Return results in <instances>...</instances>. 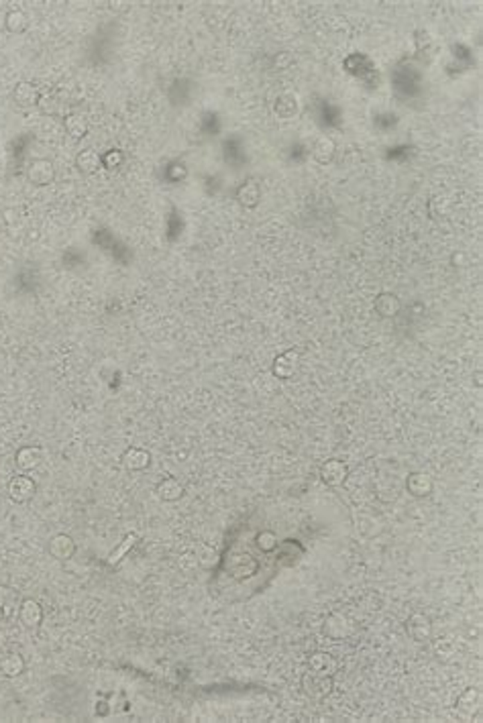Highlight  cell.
<instances>
[{
    "label": "cell",
    "instance_id": "6",
    "mask_svg": "<svg viewBox=\"0 0 483 723\" xmlns=\"http://www.w3.org/2000/svg\"><path fill=\"white\" fill-rule=\"evenodd\" d=\"M406 632H408L410 638H412L414 642H418V644L428 642V640H432V632H435L432 619L426 614L416 612V614H412L408 619H406Z\"/></svg>",
    "mask_w": 483,
    "mask_h": 723
},
{
    "label": "cell",
    "instance_id": "28",
    "mask_svg": "<svg viewBox=\"0 0 483 723\" xmlns=\"http://www.w3.org/2000/svg\"><path fill=\"white\" fill-rule=\"evenodd\" d=\"M37 109L43 112V114H57L60 112V102L53 98V96H43L41 94V100H39V104H37Z\"/></svg>",
    "mask_w": 483,
    "mask_h": 723
},
{
    "label": "cell",
    "instance_id": "27",
    "mask_svg": "<svg viewBox=\"0 0 483 723\" xmlns=\"http://www.w3.org/2000/svg\"><path fill=\"white\" fill-rule=\"evenodd\" d=\"M122 161H125V153L120 149H111L107 155H102V167H107L111 172L116 170V167H120Z\"/></svg>",
    "mask_w": 483,
    "mask_h": 723
},
{
    "label": "cell",
    "instance_id": "4",
    "mask_svg": "<svg viewBox=\"0 0 483 723\" xmlns=\"http://www.w3.org/2000/svg\"><path fill=\"white\" fill-rule=\"evenodd\" d=\"M8 497L15 502V504H29L35 495H37V483L33 477H29L27 473H21V475H15L10 481H8Z\"/></svg>",
    "mask_w": 483,
    "mask_h": 723
},
{
    "label": "cell",
    "instance_id": "2",
    "mask_svg": "<svg viewBox=\"0 0 483 723\" xmlns=\"http://www.w3.org/2000/svg\"><path fill=\"white\" fill-rule=\"evenodd\" d=\"M357 632V625L355 621L345 614H329L327 619L322 621V634L329 638V640H335V642H340V640H347L351 638L353 634Z\"/></svg>",
    "mask_w": 483,
    "mask_h": 723
},
{
    "label": "cell",
    "instance_id": "5",
    "mask_svg": "<svg viewBox=\"0 0 483 723\" xmlns=\"http://www.w3.org/2000/svg\"><path fill=\"white\" fill-rule=\"evenodd\" d=\"M27 180L31 181L33 185L37 187H45L49 183H53L55 180V165L51 159H45V157H39V159H33L27 167Z\"/></svg>",
    "mask_w": 483,
    "mask_h": 723
},
{
    "label": "cell",
    "instance_id": "19",
    "mask_svg": "<svg viewBox=\"0 0 483 723\" xmlns=\"http://www.w3.org/2000/svg\"><path fill=\"white\" fill-rule=\"evenodd\" d=\"M480 703H482V693H480V688L467 687L459 697H457L455 707H457V711H459L461 715L471 717V715L477 711Z\"/></svg>",
    "mask_w": 483,
    "mask_h": 723
},
{
    "label": "cell",
    "instance_id": "1",
    "mask_svg": "<svg viewBox=\"0 0 483 723\" xmlns=\"http://www.w3.org/2000/svg\"><path fill=\"white\" fill-rule=\"evenodd\" d=\"M300 687H302V693L312 699V701H325L333 688H335V679L331 675H322V672H316V670H310L302 675V681H300Z\"/></svg>",
    "mask_w": 483,
    "mask_h": 723
},
{
    "label": "cell",
    "instance_id": "11",
    "mask_svg": "<svg viewBox=\"0 0 483 723\" xmlns=\"http://www.w3.org/2000/svg\"><path fill=\"white\" fill-rule=\"evenodd\" d=\"M75 550H78V546H75L74 538H72V536H68V534H55V536L49 540V544H47V552H49V556H51V558H55V560H60V562H68V560H72V558H74Z\"/></svg>",
    "mask_w": 483,
    "mask_h": 723
},
{
    "label": "cell",
    "instance_id": "17",
    "mask_svg": "<svg viewBox=\"0 0 483 723\" xmlns=\"http://www.w3.org/2000/svg\"><path fill=\"white\" fill-rule=\"evenodd\" d=\"M19 621L25 630H37L43 621V607L35 599H25L19 607Z\"/></svg>",
    "mask_w": 483,
    "mask_h": 723
},
{
    "label": "cell",
    "instance_id": "10",
    "mask_svg": "<svg viewBox=\"0 0 483 723\" xmlns=\"http://www.w3.org/2000/svg\"><path fill=\"white\" fill-rule=\"evenodd\" d=\"M120 465L129 473L147 470L149 465H151V452H149L147 448H141V446H129L120 455Z\"/></svg>",
    "mask_w": 483,
    "mask_h": 723
},
{
    "label": "cell",
    "instance_id": "7",
    "mask_svg": "<svg viewBox=\"0 0 483 723\" xmlns=\"http://www.w3.org/2000/svg\"><path fill=\"white\" fill-rule=\"evenodd\" d=\"M406 491L414 500H424L435 491V479L424 470H412L406 477Z\"/></svg>",
    "mask_w": 483,
    "mask_h": 723
},
{
    "label": "cell",
    "instance_id": "13",
    "mask_svg": "<svg viewBox=\"0 0 483 723\" xmlns=\"http://www.w3.org/2000/svg\"><path fill=\"white\" fill-rule=\"evenodd\" d=\"M12 100L19 109H33L41 100V92L31 82H19L12 90Z\"/></svg>",
    "mask_w": 483,
    "mask_h": 723
},
{
    "label": "cell",
    "instance_id": "26",
    "mask_svg": "<svg viewBox=\"0 0 483 723\" xmlns=\"http://www.w3.org/2000/svg\"><path fill=\"white\" fill-rule=\"evenodd\" d=\"M255 544H257V548H259L261 552H265V554L273 552L277 548V536L271 530H263V532H259L255 536Z\"/></svg>",
    "mask_w": 483,
    "mask_h": 723
},
{
    "label": "cell",
    "instance_id": "14",
    "mask_svg": "<svg viewBox=\"0 0 483 723\" xmlns=\"http://www.w3.org/2000/svg\"><path fill=\"white\" fill-rule=\"evenodd\" d=\"M235 198L243 208L253 210L261 204V185L255 180H245L237 187Z\"/></svg>",
    "mask_w": 483,
    "mask_h": 723
},
{
    "label": "cell",
    "instance_id": "18",
    "mask_svg": "<svg viewBox=\"0 0 483 723\" xmlns=\"http://www.w3.org/2000/svg\"><path fill=\"white\" fill-rule=\"evenodd\" d=\"M300 112V102H298L296 94L292 92H284L275 98L273 102V114L282 120H292Z\"/></svg>",
    "mask_w": 483,
    "mask_h": 723
},
{
    "label": "cell",
    "instance_id": "25",
    "mask_svg": "<svg viewBox=\"0 0 483 723\" xmlns=\"http://www.w3.org/2000/svg\"><path fill=\"white\" fill-rule=\"evenodd\" d=\"M64 129L72 139H84L90 131V125L82 114H68L64 120Z\"/></svg>",
    "mask_w": 483,
    "mask_h": 723
},
{
    "label": "cell",
    "instance_id": "30",
    "mask_svg": "<svg viewBox=\"0 0 483 723\" xmlns=\"http://www.w3.org/2000/svg\"><path fill=\"white\" fill-rule=\"evenodd\" d=\"M467 261H469V257H467L465 251H455V253L450 255V265L453 267H465Z\"/></svg>",
    "mask_w": 483,
    "mask_h": 723
},
{
    "label": "cell",
    "instance_id": "8",
    "mask_svg": "<svg viewBox=\"0 0 483 723\" xmlns=\"http://www.w3.org/2000/svg\"><path fill=\"white\" fill-rule=\"evenodd\" d=\"M320 479L329 487H343L349 479V467L340 459H329L320 465Z\"/></svg>",
    "mask_w": 483,
    "mask_h": 723
},
{
    "label": "cell",
    "instance_id": "23",
    "mask_svg": "<svg viewBox=\"0 0 483 723\" xmlns=\"http://www.w3.org/2000/svg\"><path fill=\"white\" fill-rule=\"evenodd\" d=\"M4 27H6V31L8 33H12V35H23V33H27L29 31V27H31V21H29V15L25 12V10H10V12H6V17H4Z\"/></svg>",
    "mask_w": 483,
    "mask_h": 723
},
{
    "label": "cell",
    "instance_id": "29",
    "mask_svg": "<svg viewBox=\"0 0 483 723\" xmlns=\"http://www.w3.org/2000/svg\"><path fill=\"white\" fill-rule=\"evenodd\" d=\"M457 652V644L450 640V638H443L441 642H437V654L443 656V658H448Z\"/></svg>",
    "mask_w": 483,
    "mask_h": 723
},
{
    "label": "cell",
    "instance_id": "22",
    "mask_svg": "<svg viewBox=\"0 0 483 723\" xmlns=\"http://www.w3.org/2000/svg\"><path fill=\"white\" fill-rule=\"evenodd\" d=\"M310 153H312V159H314L316 163H320V165L331 163L336 153L335 139H333V137H327V135L318 137V139L312 143V151H310Z\"/></svg>",
    "mask_w": 483,
    "mask_h": 723
},
{
    "label": "cell",
    "instance_id": "3",
    "mask_svg": "<svg viewBox=\"0 0 483 723\" xmlns=\"http://www.w3.org/2000/svg\"><path fill=\"white\" fill-rule=\"evenodd\" d=\"M300 363H302V355L296 349H288L284 353H280L273 363H271V373L275 379L280 381H290L294 379L300 371Z\"/></svg>",
    "mask_w": 483,
    "mask_h": 723
},
{
    "label": "cell",
    "instance_id": "32",
    "mask_svg": "<svg viewBox=\"0 0 483 723\" xmlns=\"http://www.w3.org/2000/svg\"><path fill=\"white\" fill-rule=\"evenodd\" d=\"M0 621H2V610H0Z\"/></svg>",
    "mask_w": 483,
    "mask_h": 723
},
{
    "label": "cell",
    "instance_id": "12",
    "mask_svg": "<svg viewBox=\"0 0 483 723\" xmlns=\"http://www.w3.org/2000/svg\"><path fill=\"white\" fill-rule=\"evenodd\" d=\"M43 463V450L35 444H25L15 452V465L23 473H31L41 467Z\"/></svg>",
    "mask_w": 483,
    "mask_h": 723
},
{
    "label": "cell",
    "instance_id": "21",
    "mask_svg": "<svg viewBox=\"0 0 483 723\" xmlns=\"http://www.w3.org/2000/svg\"><path fill=\"white\" fill-rule=\"evenodd\" d=\"M25 658L19 652H8L0 658V675L4 679H17L25 672Z\"/></svg>",
    "mask_w": 483,
    "mask_h": 723
},
{
    "label": "cell",
    "instance_id": "24",
    "mask_svg": "<svg viewBox=\"0 0 483 723\" xmlns=\"http://www.w3.org/2000/svg\"><path fill=\"white\" fill-rule=\"evenodd\" d=\"M137 542H139V536L135 534V532H131V534H127L122 540H120V544L112 550L111 554H109V558H107V565L109 567H116V565H120L122 562V558H127V554L137 546Z\"/></svg>",
    "mask_w": 483,
    "mask_h": 723
},
{
    "label": "cell",
    "instance_id": "16",
    "mask_svg": "<svg viewBox=\"0 0 483 723\" xmlns=\"http://www.w3.org/2000/svg\"><path fill=\"white\" fill-rule=\"evenodd\" d=\"M155 493L161 502H167V504H174V502H180L186 493V487L176 479V477H165L161 479L157 485H155Z\"/></svg>",
    "mask_w": 483,
    "mask_h": 723
},
{
    "label": "cell",
    "instance_id": "31",
    "mask_svg": "<svg viewBox=\"0 0 483 723\" xmlns=\"http://www.w3.org/2000/svg\"><path fill=\"white\" fill-rule=\"evenodd\" d=\"M475 383H477V387H482V371L480 369L475 371Z\"/></svg>",
    "mask_w": 483,
    "mask_h": 723
},
{
    "label": "cell",
    "instance_id": "20",
    "mask_svg": "<svg viewBox=\"0 0 483 723\" xmlns=\"http://www.w3.org/2000/svg\"><path fill=\"white\" fill-rule=\"evenodd\" d=\"M336 658L327 650H316L312 652L308 656V668L310 670H316V672H322V675H335L336 672Z\"/></svg>",
    "mask_w": 483,
    "mask_h": 723
},
{
    "label": "cell",
    "instance_id": "9",
    "mask_svg": "<svg viewBox=\"0 0 483 723\" xmlns=\"http://www.w3.org/2000/svg\"><path fill=\"white\" fill-rule=\"evenodd\" d=\"M373 312L379 318H396L402 312V300L392 291H381L373 300Z\"/></svg>",
    "mask_w": 483,
    "mask_h": 723
},
{
    "label": "cell",
    "instance_id": "15",
    "mask_svg": "<svg viewBox=\"0 0 483 723\" xmlns=\"http://www.w3.org/2000/svg\"><path fill=\"white\" fill-rule=\"evenodd\" d=\"M75 170L82 176H94L102 170V155L94 149H82L75 155Z\"/></svg>",
    "mask_w": 483,
    "mask_h": 723
}]
</instances>
